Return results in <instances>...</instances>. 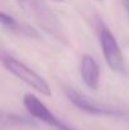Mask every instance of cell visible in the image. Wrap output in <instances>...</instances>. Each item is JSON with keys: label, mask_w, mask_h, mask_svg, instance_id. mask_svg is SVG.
I'll use <instances>...</instances> for the list:
<instances>
[{"label": "cell", "mask_w": 129, "mask_h": 130, "mask_svg": "<svg viewBox=\"0 0 129 130\" xmlns=\"http://www.w3.org/2000/svg\"><path fill=\"white\" fill-rule=\"evenodd\" d=\"M123 1H124V8H125V11H127L129 18V0H123Z\"/></svg>", "instance_id": "9c48e42d"}, {"label": "cell", "mask_w": 129, "mask_h": 130, "mask_svg": "<svg viewBox=\"0 0 129 130\" xmlns=\"http://www.w3.org/2000/svg\"><path fill=\"white\" fill-rule=\"evenodd\" d=\"M80 73L82 81L91 90H97L100 84V68L95 58L90 54H84L80 63Z\"/></svg>", "instance_id": "8992f818"}, {"label": "cell", "mask_w": 129, "mask_h": 130, "mask_svg": "<svg viewBox=\"0 0 129 130\" xmlns=\"http://www.w3.org/2000/svg\"><path fill=\"white\" fill-rule=\"evenodd\" d=\"M0 23L5 30H8L13 34H17L20 37H27V38H34V39L39 38V33L34 28H32L31 25H28L25 23L18 22L15 18H13L11 15H8L4 11L0 13Z\"/></svg>", "instance_id": "52a82bcc"}, {"label": "cell", "mask_w": 129, "mask_h": 130, "mask_svg": "<svg viewBox=\"0 0 129 130\" xmlns=\"http://www.w3.org/2000/svg\"><path fill=\"white\" fill-rule=\"evenodd\" d=\"M65 93L72 105H75L77 109L85 111L87 114L96 115V116H111V118H127V116H129V112L127 110L117 107V106L99 104L96 101H92L86 95L74 90V88H66Z\"/></svg>", "instance_id": "277c9868"}, {"label": "cell", "mask_w": 129, "mask_h": 130, "mask_svg": "<svg viewBox=\"0 0 129 130\" xmlns=\"http://www.w3.org/2000/svg\"><path fill=\"white\" fill-rule=\"evenodd\" d=\"M1 64L4 66V68L8 72L14 75L17 78L23 81L25 85H28L34 91L39 92L41 95H44V96H51L52 92H51L49 85L44 81L42 76H39L36 71H33L25 63L20 62L19 59H17L15 57H13L10 54L3 53L1 54Z\"/></svg>", "instance_id": "7a4b0ae2"}, {"label": "cell", "mask_w": 129, "mask_h": 130, "mask_svg": "<svg viewBox=\"0 0 129 130\" xmlns=\"http://www.w3.org/2000/svg\"><path fill=\"white\" fill-rule=\"evenodd\" d=\"M31 126V125H36L34 120L28 119L25 116H20L13 112H1V118H0V126L3 130L6 129H13V128H18V126Z\"/></svg>", "instance_id": "ba28073f"}, {"label": "cell", "mask_w": 129, "mask_h": 130, "mask_svg": "<svg viewBox=\"0 0 129 130\" xmlns=\"http://www.w3.org/2000/svg\"><path fill=\"white\" fill-rule=\"evenodd\" d=\"M97 1H103V0H97Z\"/></svg>", "instance_id": "8fae6325"}, {"label": "cell", "mask_w": 129, "mask_h": 130, "mask_svg": "<svg viewBox=\"0 0 129 130\" xmlns=\"http://www.w3.org/2000/svg\"><path fill=\"white\" fill-rule=\"evenodd\" d=\"M96 29H97V38H99V43L101 45V51H103L105 62L113 71L124 73L125 68H127L125 61H124L123 52L118 44L117 38L101 20L97 22Z\"/></svg>", "instance_id": "3957f363"}, {"label": "cell", "mask_w": 129, "mask_h": 130, "mask_svg": "<svg viewBox=\"0 0 129 130\" xmlns=\"http://www.w3.org/2000/svg\"><path fill=\"white\" fill-rule=\"evenodd\" d=\"M23 105L27 109V111L36 119L46 123L47 125L54 128L56 130H75L74 128L68 126L66 123H63L60 118H57L46 105L42 102L37 96L32 93H25L23 97Z\"/></svg>", "instance_id": "5b68a950"}, {"label": "cell", "mask_w": 129, "mask_h": 130, "mask_svg": "<svg viewBox=\"0 0 129 130\" xmlns=\"http://www.w3.org/2000/svg\"><path fill=\"white\" fill-rule=\"evenodd\" d=\"M52 1H62V0H52Z\"/></svg>", "instance_id": "30bf717a"}, {"label": "cell", "mask_w": 129, "mask_h": 130, "mask_svg": "<svg viewBox=\"0 0 129 130\" xmlns=\"http://www.w3.org/2000/svg\"><path fill=\"white\" fill-rule=\"evenodd\" d=\"M15 1L20 6V9L33 22L37 23V25L42 30L56 38L57 41L67 43V38L60 20L43 0H15Z\"/></svg>", "instance_id": "6da1fadb"}]
</instances>
